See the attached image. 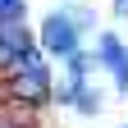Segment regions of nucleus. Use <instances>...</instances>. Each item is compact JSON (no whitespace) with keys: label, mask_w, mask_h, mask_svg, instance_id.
<instances>
[{"label":"nucleus","mask_w":128,"mask_h":128,"mask_svg":"<svg viewBox=\"0 0 128 128\" xmlns=\"http://www.w3.org/2000/svg\"><path fill=\"white\" fill-rule=\"evenodd\" d=\"M41 41H46V50H55V55H73L78 50V23H73V14H50V18L41 23Z\"/></svg>","instance_id":"f03ea898"},{"label":"nucleus","mask_w":128,"mask_h":128,"mask_svg":"<svg viewBox=\"0 0 128 128\" xmlns=\"http://www.w3.org/2000/svg\"><path fill=\"white\" fill-rule=\"evenodd\" d=\"M114 9H119V14H128V0H114Z\"/></svg>","instance_id":"0eeeda50"},{"label":"nucleus","mask_w":128,"mask_h":128,"mask_svg":"<svg viewBox=\"0 0 128 128\" xmlns=\"http://www.w3.org/2000/svg\"><path fill=\"white\" fill-rule=\"evenodd\" d=\"M0 41H5L9 50H14V60H18L23 50H32V37H28L23 28H18V18H9V23H0Z\"/></svg>","instance_id":"7ed1b4c3"},{"label":"nucleus","mask_w":128,"mask_h":128,"mask_svg":"<svg viewBox=\"0 0 128 128\" xmlns=\"http://www.w3.org/2000/svg\"><path fill=\"white\" fill-rule=\"evenodd\" d=\"M119 60H124V46H119V37H114V32H110V37H101V64H110V69H114Z\"/></svg>","instance_id":"20e7f679"},{"label":"nucleus","mask_w":128,"mask_h":128,"mask_svg":"<svg viewBox=\"0 0 128 128\" xmlns=\"http://www.w3.org/2000/svg\"><path fill=\"white\" fill-rule=\"evenodd\" d=\"M114 78H119V92H128V50H124V60L114 64Z\"/></svg>","instance_id":"39448f33"},{"label":"nucleus","mask_w":128,"mask_h":128,"mask_svg":"<svg viewBox=\"0 0 128 128\" xmlns=\"http://www.w3.org/2000/svg\"><path fill=\"white\" fill-rule=\"evenodd\" d=\"M5 92H9V101H18V105H41L46 92H50V73H46V64L32 55V50H23L18 60H14V78L5 82Z\"/></svg>","instance_id":"f257e3e1"},{"label":"nucleus","mask_w":128,"mask_h":128,"mask_svg":"<svg viewBox=\"0 0 128 128\" xmlns=\"http://www.w3.org/2000/svg\"><path fill=\"white\" fill-rule=\"evenodd\" d=\"M0 69H14V50H9L5 41H0Z\"/></svg>","instance_id":"423d86ee"}]
</instances>
